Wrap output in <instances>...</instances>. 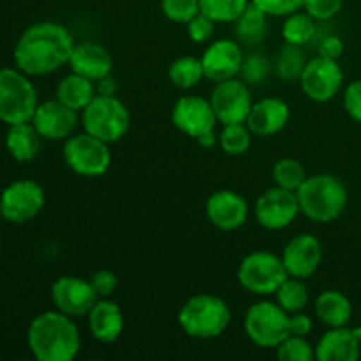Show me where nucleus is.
<instances>
[{
    "mask_svg": "<svg viewBox=\"0 0 361 361\" xmlns=\"http://www.w3.org/2000/svg\"><path fill=\"white\" fill-rule=\"evenodd\" d=\"M210 102L215 116H217V122L222 126L245 123L254 104L249 85L243 80H238V76L215 83Z\"/></svg>",
    "mask_w": 361,
    "mask_h": 361,
    "instance_id": "11",
    "label": "nucleus"
},
{
    "mask_svg": "<svg viewBox=\"0 0 361 361\" xmlns=\"http://www.w3.org/2000/svg\"><path fill=\"white\" fill-rule=\"evenodd\" d=\"M231 25L233 34L240 44L259 46L268 34V14L250 2Z\"/></svg>",
    "mask_w": 361,
    "mask_h": 361,
    "instance_id": "27",
    "label": "nucleus"
},
{
    "mask_svg": "<svg viewBox=\"0 0 361 361\" xmlns=\"http://www.w3.org/2000/svg\"><path fill=\"white\" fill-rule=\"evenodd\" d=\"M215 25L217 23L212 18L200 13L187 23V34H189L190 41L196 42V44H201V42H207L214 35Z\"/></svg>",
    "mask_w": 361,
    "mask_h": 361,
    "instance_id": "40",
    "label": "nucleus"
},
{
    "mask_svg": "<svg viewBox=\"0 0 361 361\" xmlns=\"http://www.w3.org/2000/svg\"><path fill=\"white\" fill-rule=\"evenodd\" d=\"M307 62H309V60L305 59V53H303L302 46L284 42V46L279 49L277 56H275L274 71L281 80L295 81L300 80Z\"/></svg>",
    "mask_w": 361,
    "mask_h": 361,
    "instance_id": "30",
    "label": "nucleus"
},
{
    "mask_svg": "<svg viewBox=\"0 0 361 361\" xmlns=\"http://www.w3.org/2000/svg\"><path fill=\"white\" fill-rule=\"evenodd\" d=\"M281 257L289 277L307 281L323 263V245L314 235L300 233L286 243Z\"/></svg>",
    "mask_w": 361,
    "mask_h": 361,
    "instance_id": "17",
    "label": "nucleus"
},
{
    "mask_svg": "<svg viewBox=\"0 0 361 361\" xmlns=\"http://www.w3.org/2000/svg\"><path fill=\"white\" fill-rule=\"evenodd\" d=\"M30 122L34 123L42 140L66 141L67 137L76 133L80 115L55 97L39 102Z\"/></svg>",
    "mask_w": 361,
    "mask_h": 361,
    "instance_id": "16",
    "label": "nucleus"
},
{
    "mask_svg": "<svg viewBox=\"0 0 361 361\" xmlns=\"http://www.w3.org/2000/svg\"><path fill=\"white\" fill-rule=\"evenodd\" d=\"M342 53H344V42L337 35H328L319 42V55L324 59L338 60Z\"/></svg>",
    "mask_w": 361,
    "mask_h": 361,
    "instance_id": "44",
    "label": "nucleus"
},
{
    "mask_svg": "<svg viewBox=\"0 0 361 361\" xmlns=\"http://www.w3.org/2000/svg\"><path fill=\"white\" fill-rule=\"evenodd\" d=\"M95 87H97V94H101V95H115L116 94V83L109 76L104 78V80L97 81V83H95Z\"/></svg>",
    "mask_w": 361,
    "mask_h": 361,
    "instance_id": "45",
    "label": "nucleus"
},
{
    "mask_svg": "<svg viewBox=\"0 0 361 361\" xmlns=\"http://www.w3.org/2000/svg\"><path fill=\"white\" fill-rule=\"evenodd\" d=\"M243 330L250 342L263 349H275L289 337V314L277 302L254 303L243 317Z\"/></svg>",
    "mask_w": 361,
    "mask_h": 361,
    "instance_id": "8",
    "label": "nucleus"
},
{
    "mask_svg": "<svg viewBox=\"0 0 361 361\" xmlns=\"http://www.w3.org/2000/svg\"><path fill=\"white\" fill-rule=\"evenodd\" d=\"M81 123L85 133L111 145L127 134L130 127V113L116 95L97 94L81 111Z\"/></svg>",
    "mask_w": 361,
    "mask_h": 361,
    "instance_id": "6",
    "label": "nucleus"
},
{
    "mask_svg": "<svg viewBox=\"0 0 361 361\" xmlns=\"http://www.w3.org/2000/svg\"><path fill=\"white\" fill-rule=\"evenodd\" d=\"M300 214L317 224H328L342 215L349 201L348 189L338 176L330 173L307 176L296 190Z\"/></svg>",
    "mask_w": 361,
    "mask_h": 361,
    "instance_id": "3",
    "label": "nucleus"
},
{
    "mask_svg": "<svg viewBox=\"0 0 361 361\" xmlns=\"http://www.w3.org/2000/svg\"><path fill=\"white\" fill-rule=\"evenodd\" d=\"M99 300L90 282L76 275H62L51 286V302L56 310L71 317H87Z\"/></svg>",
    "mask_w": 361,
    "mask_h": 361,
    "instance_id": "15",
    "label": "nucleus"
},
{
    "mask_svg": "<svg viewBox=\"0 0 361 361\" xmlns=\"http://www.w3.org/2000/svg\"><path fill=\"white\" fill-rule=\"evenodd\" d=\"M161 11L173 23L187 25L201 13L200 0H161Z\"/></svg>",
    "mask_w": 361,
    "mask_h": 361,
    "instance_id": "36",
    "label": "nucleus"
},
{
    "mask_svg": "<svg viewBox=\"0 0 361 361\" xmlns=\"http://www.w3.org/2000/svg\"><path fill=\"white\" fill-rule=\"evenodd\" d=\"M277 358L281 361H314L316 360V345L310 344L307 337L289 335L275 348Z\"/></svg>",
    "mask_w": 361,
    "mask_h": 361,
    "instance_id": "35",
    "label": "nucleus"
},
{
    "mask_svg": "<svg viewBox=\"0 0 361 361\" xmlns=\"http://www.w3.org/2000/svg\"><path fill=\"white\" fill-rule=\"evenodd\" d=\"M74 46L69 28L59 21H39L20 35L13 59L28 76H46L69 63Z\"/></svg>",
    "mask_w": 361,
    "mask_h": 361,
    "instance_id": "1",
    "label": "nucleus"
},
{
    "mask_svg": "<svg viewBox=\"0 0 361 361\" xmlns=\"http://www.w3.org/2000/svg\"><path fill=\"white\" fill-rule=\"evenodd\" d=\"M291 118V109L279 97H264L254 102L245 123L254 136L268 137L281 133Z\"/></svg>",
    "mask_w": 361,
    "mask_h": 361,
    "instance_id": "20",
    "label": "nucleus"
},
{
    "mask_svg": "<svg viewBox=\"0 0 361 361\" xmlns=\"http://www.w3.org/2000/svg\"><path fill=\"white\" fill-rule=\"evenodd\" d=\"M344 108L355 122L361 123V80L353 81L344 92Z\"/></svg>",
    "mask_w": 361,
    "mask_h": 361,
    "instance_id": "42",
    "label": "nucleus"
},
{
    "mask_svg": "<svg viewBox=\"0 0 361 361\" xmlns=\"http://www.w3.org/2000/svg\"><path fill=\"white\" fill-rule=\"evenodd\" d=\"M69 66L73 73L97 83V81L111 76L113 59L104 46L97 44V42H81V44L74 46Z\"/></svg>",
    "mask_w": 361,
    "mask_h": 361,
    "instance_id": "21",
    "label": "nucleus"
},
{
    "mask_svg": "<svg viewBox=\"0 0 361 361\" xmlns=\"http://www.w3.org/2000/svg\"><path fill=\"white\" fill-rule=\"evenodd\" d=\"M171 120L180 133L192 140L215 130V126L219 123L210 99L201 95H182L173 106Z\"/></svg>",
    "mask_w": 361,
    "mask_h": 361,
    "instance_id": "14",
    "label": "nucleus"
},
{
    "mask_svg": "<svg viewBox=\"0 0 361 361\" xmlns=\"http://www.w3.org/2000/svg\"><path fill=\"white\" fill-rule=\"evenodd\" d=\"M307 171L303 168V164L296 159L284 157L281 161L275 162L274 169H271V178L277 187L282 189H288L296 192V190L302 187V183L307 180Z\"/></svg>",
    "mask_w": 361,
    "mask_h": 361,
    "instance_id": "33",
    "label": "nucleus"
},
{
    "mask_svg": "<svg viewBox=\"0 0 361 361\" xmlns=\"http://www.w3.org/2000/svg\"><path fill=\"white\" fill-rule=\"evenodd\" d=\"M37 90L23 71L0 69V122L7 126L30 122L37 108Z\"/></svg>",
    "mask_w": 361,
    "mask_h": 361,
    "instance_id": "5",
    "label": "nucleus"
},
{
    "mask_svg": "<svg viewBox=\"0 0 361 361\" xmlns=\"http://www.w3.org/2000/svg\"><path fill=\"white\" fill-rule=\"evenodd\" d=\"M99 298H109L118 288V277L111 270H97L88 279Z\"/></svg>",
    "mask_w": 361,
    "mask_h": 361,
    "instance_id": "41",
    "label": "nucleus"
},
{
    "mask_svg": "<svg viewBox=\"0 0 361 361\" xmlns=\"http://www.w3.org/2000/svg\"><path fill=\"white\" fill-rule=\"evenodd\" d=\"M298 81L302 92L310 101L328 102L337 97V94L341 92L342 83H344V73L338 66V60L317 55L307 62Z\"/></svg>",
    "mask_w": 361,
    "mask_h": 361,
    "instance_id": "12",
    "label": "nucleus"
},
{
    "mask_svg": "<svg viewBox=\"0 0 361 361\" xmlns=\"http://www.w3.org/2000/svg\"><path fill=\"white\" fill-rule=\"evenodd\" d=\"M361 335L358 330L348 326L328 328L326 334L317 341V361H356L360 358Z\"/></svg>",
    "mask_w": 361,
    "mask_h": 361,
    "instance_id": "22",
    "label": "nucleus"
},
{
    "mask_svg": "<svg viewBox=\"0 0 361 361\" xmlns=\"http://www.w3.org/2000/svg\"><path fill=\"white\" fill-rule=\"evenodd\" d=\"M250 0H200L201 13L215 23H233L247 9Z\"/></svg>",
    "mask_w": 361,
    "mask_h": 361,
    "instance_id": "34",
    "label": "nucleus"
},
{
    "mask_svg": "<svg viewBox=\"0 0 361 361\" xmlns=\"http://www.w3.org/2000/svg\"><path fill=\"white\" fill-rule=\"evenodd\" d=\"M242 46L236 39H217L201 55L204 78L214 83L236 78L243 63Z\"/></svg>",
    "mask_w": 361,
    "mask_h": 361,
    "instance_id": "18",
    "label": "nucleus"
},
{
    "mask_svg": "<svg viewBox=\"0 0 361 361\" xmlns=\"http://www.w3.org/2000/svg\"><path fill=\"white\" fill-rule=\"evenodd\" d=\"M168 78L180 90H190L204 78L203 63L196 56H178L168 67Z\"/></svg>",
    "mask_w": 361,
    "mask_h": 361,
    "instance_id": "29",
    "label": "nucleus"
},
{
    "mask_svg": "<svg viewBox=\"0 0 361 361\" xmlns=\"http://www.w3.org/2000/svg\"><path fill=\"white\" fill-rule=\"evenodd\" d=\"M250 143H252V133L247 123H228L222 126V130L219 133V147L224 150V154L233 157L247 154Z\"/></svg>",
    "mask_w": 361,
    "mask_h": 361,
    "instance_id": "32",
    "label": "nucleus"
},
{
    "mask_svg": "<svg viewBox=\"0 0 361 361\" xmlns=\"http://www.w3.org/2000/svg\"><path fill=\"white\" fill-rule=\"evenodd\" d=\"M207 217L221 231H235L249 219V204L238 192L229 189L215 190L207 201Z\"/></svg>",
    "mask_w": 361,
    "mask_h": 361,
    "instance_id": "19",
    "label": "nucleus"
},
{
    "mask_svg": "<svg viewBox=\"0 0 361 361\" xmlns=\"http://www.w3.org/2000/svg\"><path fill=\"white\" fill-rule=\"evenodd\" d=\"M27 344L39 361H73L81 349V334L74 317L46 310L28 324Z\"/></svg>",
    "mask_w": 361,
    "mask_h": 361,
    "instance_id": "2",
    "label": "nucleus"
},
{
    "mask_svg": "<svg viewBox=\"0 0 361 361\" xmlns=\"http://www.w3.org/2000/svg\"><path fill=\"white\" fill-rule=\"evenodd\" d=\"M271 69H274V63H270L267 56L261 53H252V55L243 56L240 74L247 85H259L267 80Z\"/></svg>",
    "mask_w": 361,
    "mask_h": 361,
    "instance_id": "37",
    "label": "nucleus"
},
{
    "mask_svg": "<svg viewBox=\"0 0 361 361\" xmlns=\"http://www.w3.org/2000/svg\"><path fill=\"white\" fill-rule=\"evenodd\" d=\"M42 136L32 122L9 126L6 134V148L11 157L18 162H30L41 152Z\"/></svg>",
    "mask_w": 361,
    "mask_h": 361,
    "instance_id": "25",
    "label": "nucleus"
},
{
    "mask_svg": "<svg viewBox=\"0 0 361 361\" xmlns=\"http://www.w3.org/2000/svg\"><path fill=\"white\" fill-rule=\"evenodd\" d=\"M298 215L300 204L296 192L277 185L264 190L254 204L256 222L268 231H279V229L288 228Z\"/></svg>",
    "mask_w": 361,
    "mask_h": 361,
    "instance_id": "13",
    "label": "nucleus"
},
{
    "mask_svg": "<svg viewBox=\"0 0 361 361\" xmlns=\"http://www.w3.org/2000/svg\"><path fill=\"white\" fill-rule=\"evenodd\" d=\"M44 203L46 194L41 183L21 178L9 183L0 194V215L11 224H25L42 210Z\"/></svg>",
    "mask_w": 361,
    "mask_h": 361,
    "instance_id": "10",
    "label": "nucleus"
},
{
    "mask_svg": "<svg viewBox=\"0 0 361 361\" xmlns=\"http://www.w3.org/2000/svg\"><path fill=\"white\" fill-rule=\"evenodd\" d=\"M87 321L92 337L102 344H113L118 341L126 328L122 309L108 298H101L95 302V305L88 312Z\"/></svg>",
    "mask_w": 361,
    "mask_h": 361,
    "instance_id": "23",
    "label": "nucleus"
},
{
    "mask_svg": "<svg viewBox=\"0 0 361 361\" xmlns=\"http://www.w3.org/2000/svg\"><path fill=\"white\" fill-rule=\"evenodd\" d=\"M231 323V310L221 296L201 295L190 296L178 312V324L189 337L208 341L221 337Z\"/></svg>",
    "mask_w": 361,
    "mask_h": 361,
    "instance_id": "4",
    "label": "nucleus"
},
{
    "mask_svg": "<svg viewBox=\"0 0 361 361\" xmlns=\"http://www.w3.org/2000/svg\"><path fill=\"white\" fill-rule=\"evenodd\" d=\"M268 16H288L303 9V0H250Z\"/></svg>",
    "mask_w": 361,
    "mask_h": 361,
    "instance_id": "39",
    "label": "nucleus"
},
{
    "mask_svg": "<svg viewBox=\"0 0 361 361\" xmlns=\"http://www.w3.org/2000/svg\"><path fill=\"white\" fill-rule=\"evenodd\" d=\"M312 326H314L312 317L303 314V310L302 312L289 314V335L309 337V334L312 331Z\"/></svg>",
    "mask_w": 361,
    "mask_h": 361,
    "instance_id": "43",
    "label": "nucleus"
},
{
    "mask_svg": "<svg viewBox=\"0 0 361 361\" xmlns=\"http://www.w3.org/2000/svg\"><path fill=\"white\" fill-rule=\"evenodd\" d=\"M197 145L203 148H214L219 145V134H215V130H210V133L203 134V136L197 137Z\"/></svg>",
    "mask_w": 361,
    "mask_h": 361,
    "instance_id": "46",
    "label": "nucleus"
},
{
    "mask_svg": "<svg viewBox=\"0 0 361 361\" xmlns=\"http://www.w3.org/2000/svg\"><path fill=\"white\" fill-rule=\"evenodd\" d=\"M344 0H303V9L316 21H328L337 16Z\"/></svg>",
    "mask_w": 361,
    "mask_h": 361,
    "instance_id": "38",
    "label": "nucleus"
},
{
    "mask_svg": "<svg viewBox=\"0 0 361 361\" xmlns=\"http://www.w3.org/2000/svg\"><path fill=\"white\" fill-rule=\"evenodd\" d=\"M275 298H277V303L286 312L295 314L305 310V307L309 305L310 293L303 279L288 277L282 282L281 288L275 291Z\"/></svg>",
    "mask_w": 361,
    "mask_h": 361,
    "instance_id": "31",
    "label": "nucleus"
},
{
    "mask_svg": "<svg viewBox=\"0 0 361 361\" xmlns=\"http://www.w3.org/2000/svg\"><path fill=\"white\" fill-rule=\"evenodd\" d=\"M317 25L316 20L310 16L307 11H296V13L288 14L282 23V37L284 42L295 46H305L316 37Z\"/></svg>",
    "mask_w": 361,
    "mask_h": 361,
    "instance_id": "28",
    "label": "nucleus"
},
{
    "mask_svg": "<svg viewBox=\"0 0 361 361\" xmlns=\"http://www.w3.org/2000/svg\"><path fill=\"white\" fill-rule=\"evenodd\" d=\"M97 95V87L92 80L88 78L80 76V74L73 73L67 74L66 78L59 81L56 85L55 97L66 106H69L74 111L81 113Z\"/></svg>",
    "mask_w": 361,
    "mask_h": 361,
    "instance_id": "26",
    "label": "nucleus"
},
{
    "mask_svg": "<svg viewBox=\"0 0 361 361\" xmlns=\"http://www.w3.org/2000/svg\"><path fill=\"white\" fill-rule=\"evenodd\" d=\"M314 316L326 328L348 326L353 317L351 300L337 289H326L316 298Z\"/></svg>",
    "mask_w": 361,
    "mask_h": 361,
    "instance_id": "24",
    "label": "nucleus"
},
{
    "mask_svg": "<svg viewBox=\"0 0 361 361\" xmlns=\"http://www.w3.org/2000/svg\"><path fill=\"white\" fill-rule=\"evenodd\" d=\"M62 155L67 168L85 178H97L111 166L109 145L85 130L67 137Z\"/></svg>",
    "mask_w": 361,
    "mask_h": 361,
    "instance_id": "9",
    "label": "nucleus"
},
{
    "mask_svg": "<svg viewBox=\"0 0 361 361\" xmlns=\"http://www.w3.org/2000/svg\"><path fill=\"white\" fill-rule=\"evenodd\" d=\"M288 277L282 257L268 250H254L247 254L238 267L240 286L256 296L275 295Z\"/></svg>",
    "mask_w": 361,
    "mask_h": 361,
    "instance_id": "7",
    "label": "nucleus"
}]
</instances>
